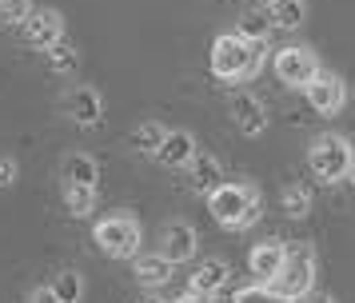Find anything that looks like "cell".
Returning a JSON list of instances; mask_svg holds the SVG:
<instances>
[{
	"label": "cell",
	"instance_id": "d6986e66",
	"mask_svg": "<svg viewBox=\"0 0 355 303\" xmlns=\"http://www.w3.org/2000/svg\"><path fill=\"white\" fill-rule=\"evenodd\" d=\"M64 211L76 216V220L92 216V211H96V188H88V184H68L64 180Z\"/></svg>",
	"mask_w": 355,
	"mask_h": 303
},
{
	"label": "cell",
	"instance_id": "e0dca14e",
	"mask_svg": "<svg viewBox=\"0 0 355 303\" xmlns=\"http://www.w3.org/2000/svg\"><path fill=\"white\" fill-rule=\"evenodd\" d=\"M60 175H64L68 184H88V188H96L100 164H96L92 156H84V152H72V156H64V168H60Z\"/></svg>",
	"mask_w": 355,
	"mask_h": 303
},
{
	"label": "cell",
	"instance_id": "44dd1931",
	"mask_svg": "<svg viewBox=\"0 0 355 303\" xmlns=\"http://www.w3.org/2000/svg\"><path fill=\"white\" fill-rule=\"evenodd\" d=\"M49 287H52V295H56L60 303H80L84 300V275L80 271H72V268L56 271Z\"/></svg>",
	"mask_w": 355,
	"mask_h": 303
},
{
	"label": "cell",
	"instance_id": "7402d4cb",
	"mask_svg": "<svg viewBox=\"0 0 355 303\" xmlns=\"http://www.w3.org/2000/svg\"><path fill=\"white\" fill-rule=\"evenodd\" d=\"M164 132H168L164 124H156V120H144L140 128H132V148H136L140 156H156V148H160Z\"/></svg>",
	"mask_w": 355,
	"mask_h": 303
},
{
	"label": "cell",
	"instance_id": "83f0119b",
	"mask_svg": "<svg viewBox=\"0 0 355 303\" xmlns=\"http://www.w3.org/2000/svg\"><path fill=\"white\" fill-rule=\"evenodd\" d=\"M28 303H60V300H56L52 287L44 284V287H33V291H28Z\"/></svg>",
	"mask_w": 355,
	"mask_h": 303
},
{
	"label": "cell",
	"instance_id": "9a60e30c",
	"mask_svg": "<svg viewBox=\"0 0 355 303\" xmlns=\"http://www.w3.org/2000/svg\"><path fill=\"white\" fill-rule=\"evenodd\" d=\"M184 172H188V188L200 191V196H208L216 184H224V164L216 156H208V152H196Z\"/></svg>",
	"mask_w": 355,
	"mask_h": 303
},
{
	"label": "cell",
	"instance_id": "8fae6325",
	"mask_svg": "<svg viewBox=\"0 0 355 303\" xmlns=\"http://www.w3.org/2000/svg\"><path fill=\"white\" fill-rule=\"evenodd\" d=\"M196 248H200V236H196L192 223H168L160 232V255L168 259V263H188L196 255Z\"/></svg>",
	"mask_w": 355,
	"mask_h": 303
},
{
	"label": "cell",
	"instance_id": "d4e9b609",
	"mask_svg": "<svg viewBox=\"0 0 355 303\" xmlns=\"http://www.w3.org/2000/svg\"><path fill=\"white\" fill-rule=\"evenodd\" d=\"M232 303H295V300L279 295V291H275L272 284H252V287H240Z\"/></svg>",
	"mask_w": 355,
	"mask_h": 303
},
{
	"label": "cell",
	"instance_id": "5b68a950",
	"mask_svg": "<svg viewBox=\"0 0 355 303\" xmlns=\"http://www.w3.org/2000/svg\"><path fill=\"white\" fill-rule=\"evenodd\" d=\"M140 223L132 220V216H104L96 223V248L108 259H132V255L140 252Z\"/></svg>",
	"mask_w": 355,
	"mask_h": 303
},
{
	"label": "cell",
	"instance_id": "4316f807",
	"mask_svg": "<svg viewBox=\"0 0 355 303\" xmlns=\"http://www.w3.org/2000/svg\"><path fill=\"white\" fill-rule=\"evenodd\" d=\"M12 184H17V159L0 156V188H12Z\"/></svg>",
	"mask_w": 355,
	"mask_h": 303
},
{
	"label": "cell",
	"instance_id": "603a6c76",
	"mask_svg": "<svg viewBox=\"0 0 355 303\" xmlns=\"http://www.w3.org/2000/svg\"><path fill=\"white\" fill-rule=\"evenodd\" d=\"M243 36V40H256V44H268V36H272V20H268V12H259V8H252V12L240 16V28H236Z\"/></svg>",
	"mask_w": 355,
	"mask_h": 303
},
{
	"label": "cell",
	"instance_id": "ac0fdd59",
	"mask_svg": "<svg viewBox=\"0 0 355 303\" xmlns=\"http://www.w3.org/2000/svg\"><path fill=\"white\" fill-rule=\"evenodd\" d=\"M268 20H272V28H300L304 24V0H268Z\"/></svg>",
	"mask_w": 355,
	"mask_h": 303
},
{
	"label": "cell",
	"instance_id": "4dcf8cb0",
	"mask_svg": "<svg viewBox=\"0 0 355 303\" xmlns=\"http://www.w3.org/2000/svg\"><path fill=\"white\" fill-rule=\"evenodd\" d=\"M347 180H352V188H355V156H352V168H347Z\"/></svg>",
	"mask_w": 355,
	"mask_h": 303
},
{
	"label": "cell",
	"instance_id": "30bf717a",
	"mask_svg": "<svg viewBox=\"0 0 355 303\" xmlns=\"http://www.w3.org/2000/svg\"><path fill=\"white\" fill-rule=\"evenodd\" d=\"M64 116L72 120V124H80V128H92V124H100L104 120V100H100V92L96 88H68L64 92Z\"/></svg>",
	"mask_w": 355,
	"mask_h": 303
},
{
	"label": "cell",
	"instance_id": "5bb4252c",
	"mask_svg": "<svg viewBox=\"0 0 355 303\" xmlns=\"http://www.w3.org/2000/svg\"><path fill=\"white\" fill-rule=\"evenodd\" d=\"M227 279H232V268H227V259H204V263H196V271L188 275V291L196 295H216V291H224Z\"/></svg>",
	"mask_w": 355,
	"mask_h": 303
},
{
	"label": "cell",
	"instance_id": "ffe728a7",
	"mask_svg": "<svg viewBox=\"0 0 355 303\" xmlns=\"http://www.w3.org/2000/svg\"><path fill=\"white\" fill-rule=\"evenodd\" d=\"M44 56H49V72H56V76H72L80 68V52L68 40H56L52 48H44Z\"/></svg>",
	"mask_w": 355,
	"mask_h": 303
},
{
	"label": "cell",
	"instance_id": "cb8c5ba5",
	"mask_svg": "<svg viewBox=\"0 0 355 303\" xmlns=\"http://www.w3.org/2000/svg\"><path fill=\"white\" fill-rule=\"evenodd\" d=\"M279 207L288 211L291 220H304L307 211H311V191L300 188V184H291V188L279 191Z\"/></svg>",
	"mask_w": 355,
	"mask_h": 303
},
{
	"label": "cell",
	"instance_id": "2e32d148",
	"mask_svg": "<svg viewBox=\"0 0 355 303\" xmlns=\"http://www.w3.org/2000/svg\"><path fill=\"white\" fill-rule=\"evenodd\" d=\"M132 259H136L132 275H136V284H140V287H164L168 279H172V268H176V263H168L160 252H156V255H140V252H136Z\"/></svg>",
	"mask_w": 355,
	"mask_h": 303
},
{
	"label": "cell",
	"instance_id": "7c38bea8",
	"mask_svg": "<svg viewBox=\"0 0 355 303\" xmlns=\"http://www.w3.org/2000/svg\"><path fill=\"white\" fill-rule=\"evenodd\" d=\"M200 152L196 148V136L192 132H184V128H172V132H164V140H160V148H156V159H160L164 168H188L192 164V156Z\"/></svg>",
	"mask_w": 355,
	"mask_h": 303
},
{
	"label": "cell",
	"instance_id": "f1b7e54d",
	"mask_svg": "<svg viewBox=\"0 0 355 303\" xmlns=\"http://www.w3.org/2000/svg\"><path fill=\"white\" fill-rule=\"evenodd\" d=\"M295 303H336V295H327V291H315V287H311L304 300H295Z\"/></svg>",
	"mask_w": 355,
	"mask_h": 303
},
{
	"label": "cell",
	"instance_id": "3957f363",
	"mask_svg": "<svg viewBox=\"0 0 355 303\" xmlns=\"http://www.w3.org/2000/svg\"><path fill=\"white\" fill-rule=\"evenodd\" d=\"M352 156H355L352 140L327 132V136H315V140H311V148H307V168H311V175L323 180V184H339V180H347Z\"/></svg>",
	"mask_w": 355,
	"mask_h": 303
},
{
	"label": "cell",
	"instance_id": "ba28073f",
	"mask_svg": "<svg viewBox=\"0 0 355 303\" xmlns=\"http://www.w3.org/2000/svg\"><path fill=\"white\" fill-rule=\"evenodd\" d=\"M304 96L307 104H311V112H320V116H336L343 104H347V84L336 76V72H315V76L304 84Z\"/></svg>",
	"mask_w": 355,
	"mask_h": 303
},
{
	"label": "cell",
	"instance_id": "6da1fadb",
	"mask_svg": "<svg viewBox=\"0 0 355 303\" xmlns=\"http://www.w3.org/2000/svg\"><path fill=\"white\" fill-rule=\"evenodd\" d=\"M208 64H211V76L216 80L243 84V80H252L259 68H263V44L243 40L240 32H224V36L211 40Z\"/></svg>",
	"mask_w": 355,
	"mask_h": 303
},
{
	"label": "cell",
	"instance_id": "52a82bcc",
	"mask_svg": "<svg viewBox=\"0 0 355 303\" xmlns=\"http://www.w3.org/2000/svg\"><path fill=\"white\" fill-rule=\"evenodd\" d=\"M20 36H24L28 48L44 52L56 40H64V16L56 12V8H33V12L20 20Z\"/></svg>",
	"mask_w": 355,
	"mask_h": 303
},
{
	"label": "cell",
	"instance_id": "7a4b0ae2",
	"mask_svg": "<svg viewBox=\"0 0 355 303\" xmlns=\"http://www.w3.org/2000/svg\"><path fill=\"white\" fill-rule=\"evenodd\" d=\"M208 211L220 227L243 232L263 216V200H259V191L252 184H227L224 180V184H216L208 191Z\"/></svg>",
	"mask_w": 355,
	"mask_h": 303
},
{
	"label": "cell",
	"instance_id": "484cf974",
	"mask_svg": "<svg viewBox=\"0 0 355 303\" xmlns=\"http://www.w3.org/2000/svg\"><path fill=\"white\" fill-rule=\"evenodd\" d=\"M33 12V0H0V28H12Z\"/></svg>",
	"mask_w": 355,
	"mask_h": 303
},
{
	"label": "cell",
	"instance_id": "8992f818",
	"mask_svg": "<svg viewBox=\"0 0 355 303\" xmlns=\"http://www.w3.org/2000/svg\"><path fill=\"white\" fill-rule=\"evenodd\" d=\"M275 76H279V84H288V88H304L307 80L320 72V60H315V52L304 44H288V48H279L275 52Z\"/></svg>",
	"mask_w": 355,
	"mask_h": 303
},
{
	"label": "cell",
	"instance_id": "9c48e42d",
	"mask_svg": "<svg viewBox=\"0 0 355 303\" xmlns=\"http://www.w3.org/2000/svg\"><path fill=\"white\" fill-rule=\"evenodd\" d=\"M227 112H232V124L240 128L243 136H263L268 132V104L252 92H236L227 100Z\"/></svg>",
	"mask_w": 355,
	"mask_h": 303
},
{
	"label": "cell",
	"instance_id": "277c9868",
	"mask_svg": "<svg viewBox=\"0 0 355 303\" xmlns=\"http://www.w3.org/2000/svg\"><path fill=\"white\" fill-rule=\"evenodd\" d=\"M272 287L288 300H304L307 291L315 287V248L311 243H288L284 252V268L272 279Z\"/></svg>",
	"mask_w": 355,
	"mask_h": 303
},
{
	"label": "cell",
	"instance_id": "4fadbf2b",
	"mask_svg": "<svg viewBox=\"0 0 355 303\" xmlns=\"http://www.w3.org/2000/svg\"><path fill=\"white\" fill-rule=\"evenodd\" d=\"M284 252H288V243H279V239H263V243L252 248L248 268H252V275H256V284H272L275 275H279V268H284Z\"/></svg>",
	"mask_w": 355,
	"mask_h": 303
},
{
	"label": "cell",
	"instance_id": "1f68e13d",
	"mask_svg": "<svg viewBox=\"0 0 355 303\" xmlns=\"http://www.w3.org/2000/svg\"><path fill=\"white\" fill-rule=\"evenodd\" d=\"M208 303H216V295H211V300H208Z\"/></svg>",
	"mask_w": 355,
	"mask_h": 303
},
{
	"label": "cell",
	"instance_id": "f546056e",
	"mask_svg": "<svg viewBox=\"0 0 355 303\" xmlns=\"http://www.w3.org/2000/svg\"><path fill=\"white\" fill-rule=\"evenodd\" d=\"M176 303H208V295H196V291H188V295H180Z\"/></svg>",
	"mask_w": 355,
	"mask_h": 303
}]
</instances>
